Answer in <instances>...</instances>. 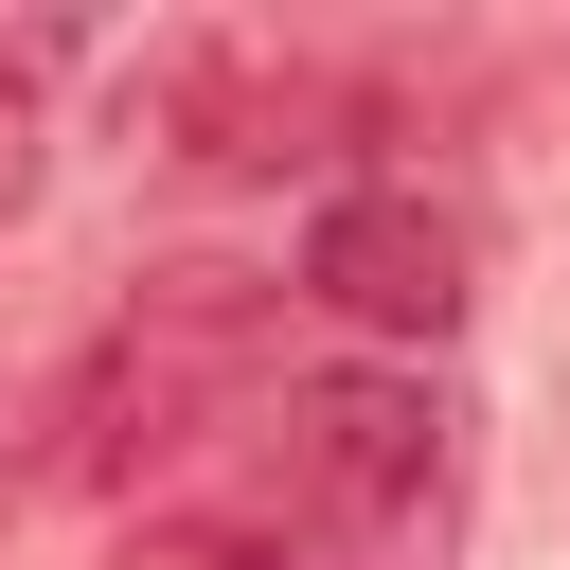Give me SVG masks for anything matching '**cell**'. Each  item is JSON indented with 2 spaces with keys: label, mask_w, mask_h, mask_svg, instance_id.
<instances>
[{
  "label": "cell",
  "mask_w": 570,
  "mask_h": 570,
  "mask_svg": "<svg viewBox=\"0 0 570 570\" xmlns=\"http://www.w3.org/2000/svg\"><path fill=\"white\" fill-rule=\"evenodd\" d=\"M303 303H338L356 338H445L463 321V214L410 178H356L303 214Z\"/></svg>",
  "instance_id": "cell-1"
},
{
  "label": "cell",
  "mask_w": 570,
  "mask_h": 570,
  "mask_svg": "<svg viewBox=\"0 0 570 570\" xmlns=\"http://www.w3.org/2000/svg\"><path fill=\"white\" fill-rule=\"evenodd\" d=\"M285 125H303V71H285L267 36H160V53L125 71V142H160V160H196V178L285 160Z\"/></svg>",
  "instance_id": "cell-2"
},
{
  "label": "cell",
  "mask_w": 570,
  "mask_h": 570,
  "mask_svg": "<svg viewBox=\"0 0 570 570\" xmlns=\"http://www.w3.org/2000/svg\"><path fill=\"white\" fill-rule=\"evenodd\" d=\"M285 463H303L321 499L392 517V499L445 481V392H428V374H303V392H285Z\"/></svg>",
  "instance_id": "cell-3"
},
{
  "label": "cell",
  "mask_w": 570,
  "mask_h": 570,
  "mask_svg": "<svg viewBox=\"0 0 570 570\" xmlns=\"http://www.w3.org/2000/svg\"><path fill=\"white\" fill-rule=\"evenodd\" d=\"M36 196V125H18V89H0V214Z\"/></svg>",
  "instance_id": "cell-4"
}]
</instances>
